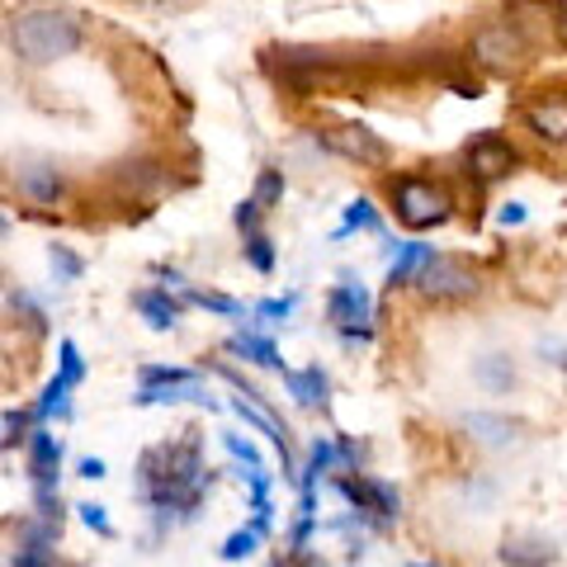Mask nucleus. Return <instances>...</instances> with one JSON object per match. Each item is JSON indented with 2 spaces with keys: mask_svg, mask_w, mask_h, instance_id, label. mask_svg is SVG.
Wrapping results in <instances>:
<instances>
[{
  "mask_svg": "<svg viewBox=\"0 0 567 567\" xmlns=\"http://www.w3.org/2000/svg\"><path fill=\"white\" fill-rule=\"evenodd\" d=\"M213 487V473L204 468L199 445L181 440V445H156L142 454L137 464V496L156 511H189L204 502V492Z\"/></svg>",
  "mask_w": 567,
  "mask_h": 567,
  "instance_id": "nucleus-1",
  "label": "nucleus"
},
{
  "mask_svg": "<svg viewBox=\"0 0 567 567\" xmlns=\"http://www.w3.org/2000/svg\"><path fill=\"white\" fill-rule=\"evenodd\" d=\"M81 48V24L66 10H24L10 20V52L24 66L62 62Z\"/></svg>",
  "mask_w": 567,
  "mask_h": 567,
  "instance_id": "nucleus-2",
  "label": "nucleus"
},
{
  "mask_svg": "<svg viewBox=\"0 0 567 567\" xmlns=\"http://www.w3.org/2000/svg\"><path fill=\"white\" fill-rule=\"evenodd\" d=\"M393 208L412 233H425V227H440L454 213V194L425 181V175H402V181H393Z\"/></svg>",
  "mask_w": 567,
  "mask_h": 567,
  "instance_id": "nucleus-3",
  "label": "nucleus"
},
{
  "mask_svg": "<svg viewBox=\"0 0 567 567\" xmlns=\"http://www.w3.org/2000/svg\"><path fill=\"white\" fill-rule=\"evenodd\" d=\"M468 52H473V62L483 66V71H492V76H516V71L529 62V39L516 29V24H483L473 33V43H468Z\"/></svg>",
  "mask_w": 567,
  "mask_h": 567,
  "instance_id": "nucleus-4",
  "label": "nucleus"
},
{
  "mask_svg": "<svg viewBox=\"0 0 567 567\" xmlns=\"http://www.w3.org/2000/svg\"><path fill=\"white\" fill-rule=\"evenodd\" d=\"M416 289H421L425 298H435V303H464V298H473L477 289H483V279H477V270H468L464 260L435 256V260L416 275Z\"/></svg>",
  "mask_w": 567,
  "mask_h": 567,
  "instance_id": "nucleus-5",
  "label": "nucleus"
},
{
  "mask_svg": "<svg viewBox=\"0 0 567 567\" xmlns=\"http://www.w3.org/2000/svg\"><path fill=\"white\" fill-rule=\"evenodd\" d=\"M322 147L336 152L341 162H354V166H369V171H379L393 162V152H388V142L374 133V128H364V123H336V128L322 133Z\"/></svg>",
  "mask_w": 567,
  "mask_h": 567,
  "instance_id": "nucleus-6",
  "label": "nucleus"
},
{
  "mask_svg": "<svg viewBox=\"0 0 567 567\" xmlns=\"http://www.w3.org/2000/svg\"><path fill=\"white\" fill-rule=\"evenodd\" d=\"M327 317L336 327H341L350 341H369V317H374V298H369V289L364 284H354V279H341L331 289V298H327Z\"/></svg>",
  "mask_w": 567,
  "mask_h": 567,
  "instance_id": "nucleus-7",
  "label": "nucleus"
},
{
  "mask_svg": "<svg viewBox=\"0 0 567 567\" xmlns=\"http://www.w3.org/2000/svg\"><path fill=\"white\" fill-rule=\"evenodd\" d=\"M464 162H468V171L477 175V181H506L511 171H516V147H511L506 137H496V133H483V137H473L468 142V152H464Z\"/></svg>",
  "mask_w": 567,
  "mask_h": 567,
  "instance_id": "nucleus-8",
  "label": "nucleus"
},
{
  "mask_svg": "<svg viewBox=\"0 0 567 567\" xmlns=\"http://www.w3.org/2000/svg\"><path fill=\"white\" fill-rule=\"evenodd\" d=\"M175 402H194V406L218 412V398L199 383V374L194 379H171V383H142L137 398H133V406H175Z\"/></svg>",
  "mask_w": 567,
  "mask_h": 567,
  "instance_id": "nucleus-9",
  "label": "nucleus"
},
{
  "mask_svg": "<svg viewBox=\"0 0 567 567\" xmlns=\"http://www.w3.org/2000/svg\"><path fill=\"white\" fill-rule=\"evenodd\" d=\"M341 496L350 506H360V511H374L379 520H393L398 511H402V496L388 487V483H379V477H341Z\"/></svg>",
  "mask_w": 567,
  "mask_h": 567,
  "instance_id": "nucleus-10",
  "label": "nucleus"
},
{
  "mask_svg": "<svg viewBox=\"0 0 567 567\" xmlns=\"http://www.w3.org/2000/svg\"><path fill=\"white\" fill-rule=\"evenodd\" d=\"M502 563L506 567H554L558 563V544L544 535H511L502 544Z\"/></svg>",
  "mask_w": 567,
  "mask_h": 567,
  "instance_id": "nucleus-11",
  "label": "nucleus"
},
{
  "mask_svg": "<svg viewBox=\"0 0 567 567\" xmlns=\"http://www.w3.org/2000/svg\"><path fill=\"white\" fill-rule=\"evenodd\" d=\"M58 464H62L58 435L33 431L29 435V477H33V487H58Z\"/></svg>",
  "mask_w": 567,
  "mask_h": 567,
  "instance_id": "nucleus-12",
  "label": "nucleus"
},
{
  "mask_svg": "<svg viewBox=\"0 0 567 567\" xmlns=\"http://www.w3.org/2000/svg\"><path fill=\"white\" fill-rule=\"evenodd\" d=\"M14 185H20V194H24V199H33V204H58L62 194H66L62 171H58V166H43V162L20 166V175H14Z\"/></svg>",
  "mask_w": 567,
  "mask_h": 567,
  "instance_id": "nucleus-13",
  "label": "nucleus"
},
{
  "mask_svg": "<svg viewBox=\"0 0 567 567\" xmlns=\"http://www.w3.org/2000/svg\"><path fill=\"white\" fill-rule=\"evenodd\" d=\"M233 412L246 421V425H256L260 435H270V445L279 450V458H284V468H289V431L270 416V406H260V402H251V398H237L233 402Z\"/></svg>",
  "mask_w": 567,
  "mask_h": 567,
  "instance_id": "nucleus-14",
  "label": "nucleus"
},
{
  "mask_svg": "<svg viewBox=\"0 0 567 567\" xmlns=\"http://www.w3.org/2000/svg\"><path fill=\"white\" fill-rule=\"evenodd\" d=\"M284 388H289V398L298 406H327V374H322V364H312V369H284Z\"/></svg>",
  "mask_w": 567,
  "mask_h": 567,
  "instance_id": "nucleus-15",
  "label": "nucleus"
},
{
  "mask_svg": "<svg viewBox=\"0 0 567 567\" xmlns=\"http://www.w3.org/2000/svg\"><path fill=\"white\" fill-rule=\"evenodd\" d=\"M525 123L544 142H567V100H539V104H529Z\"/></svg>",
  "mask_w": 567,
  "mask_h": 567,
  "instance_id": "nucleus-16",
  "label": "nucleus"
},
{
  "mask_svg": "<svg viewBox=\"0 0 567 567\" xmlns=\"http://www.w3.org/2000/svg\"><path fill=\"white\" fill-rule=\"evenodd\" d=\"M464 431L477 440V445L502 450V445H511V440H516L520 425L506 421V416H492V412H468V416H464Z\"/></svg>",
  "mask_w": 567,
  "mask_h": 567,
  "instance_id": "nucleus-17",
  "label": "nucleus"
},
{
  "mask_svg": "<svg viewBox=\"0 0 567 567\" xmlns=\"http://www.w3.org/2000/svg\"><path fill=\"white\" fill-rule=\"evenodd\" d=\"M431 260H435V246H425V241H402L393 270H388V284H416V275H421Z\"/></svg>",
  "mask_w": 567,
  "mask_h": 567,
  "instance_id": "nucleus-18",
  "label": "nucleus"
},
{
  "mask_svg": "<svg viewBox=\"0 0 567 567\" xmlns=\"http://www.w3.org/2000/svg\"><path fill=\"white\" fill-rule=\"evenodd\" d=\"M133 303H137V312H142V317H147V327H152V331H171L175 322H181V303H175L171 293L142 289V293L133 298Z\"/></svg>",
  "mask_w": 567,
  "mask_h": 567,
  "instance_id": "nucleus-19",
  "label": "nucleus"
},
{
  "mask_svg": "<svg viewBox=\"0 0 567 567\" xmlns=\"http://www.w3.org/2000/svg\"><path fill=\"white\" fill-rule=\"evenodd\" d=\"M473 374L487 393H511V388H516V364H511V354H483V360L473 364Z\"/></svg>",
  "mask_w": 567,
  "mask_h": 567,
  "instance_id": "nucleus-20",
  "label": "nucleus"
},
{
  "mask_svg": "<svg viewBox=\"0 0 567 567\" xmlns=\"http://www.w3.org/2000/svg\"><path fill=\"white\" fill-rule=\"evenodd\" d=\"M227 350L233 354H241V360H251V364H265V369H279L284 360H279V350H275V341H265V336H233L227 341Z\"/></svg>",
  "mask_w": 567,
  "mask_h": 567,
  "instance_id": "nucleus-21",
  "label": "nucleus"
},
{
  "mask_svg": "<svg viewBox=\"0 0 567 567\" xmlns=\"http://www.w3.org/2000/svg\"><path fill=\"white\" fill-rule=\"evenodd\" d=\"M346 233H383L379 208L369 204V199H350V204H346V223L336 227V237H346Z\"/></svg>",
  "mask_w": 567,
  "mask_h": 567,
  "instance_id": "nucleus-22",
  "label": "nucleus"
},
{
  "mask_svg": "<svg viewBox=\"0 0 567 567\" xmlns=\"http://www.w3.org/2000/svg\"><path fill=\"white\" fill-rule=\"evenodd\" d=\"M185 303L208 308V312H223V317H246V308L237 303V298H227V293H208V289H194V284H185Z\"/></svg>",
  "mask_w": 567,
  "mask_h": 567,
  "instance_id": "nucleus-23",
  "label": "nucleus"
},
{
  "mask_svg": "<svg viewBox=\"0 0 567 567\" xmlns=\"http://www.w3.org/2000/svg\"><path fill=\"white\" fill-rule=\"evenodd\" d=\"M260 539H265V529H237V535H227V544H223V563H241V558H251L256 548H260Z\"/></svg>",
  "mask_w": 567,
  "mask_h": 567,
  "instance_id": "nucleus-24",
  "label": "nucleus"
},
{
  "mask_svg": "<svg viewBox=\"0 0 567 567\" xmlns=\"http://www.w3.org/2000/svg\"><path fill=\"white\" fill-rule=\"evenodd\" d=\"M71 388H76V383H66V379L58 374V379L43 388V398H39V406H33V416H39V421H48L52 412H62V416H66V393H71Z\"/></svg>",
  "mask_w": 567,
  "mask_h": 567,
  "instance_id": "nucleus-25",
  "label": "nucleus"
},
{
  "mask_svg": "<svg viewBox=\"0 0 567 567\" xmlns=\"http://www.w3.org/2000/svg\"><path fill=\"white\" fill-rule=\"evenodd\" d=\"M246 260H251V270H260V275H270L275 270V241L260 233H246Z\"/></svg>",
  "mask_w": 567,
  "mask_h": 567,
  "instance_id": "nucleus-26",
  "label": "nucleus"
},
{
  "mask_svg": "<svg viewBox=\"0 0 567 567\" xmlns=\"http://www.w3.org/2000/svg\"><path fill=\"white\" fill-rule=\"evenodd\" d=\"M48 260H52V275H58L62 284H76L81 275H85V265H81V256H71L66 246H52L48 251Z\"/></svg>",
  "mask_w": 567,
  "mask_h": 567,
  "instance_id": "nucleus-27",
  "label": "nucleus"
},
{
  "mask_svg": "<svg viewBox=\"0 0 567 567\" xmlns=\"http://www.w3.org/2000/svg\"><path fill=\"white\" fill-rule=\"evenodd\" d=\"M10 308H14V312H24V322H29L33 331H48V317L39 312V303H33L24 289H10Z\"/></svg>",
  "mask_w": 567,
  "mask_h": 567,
  "instance_id": "nucleus-28",
  "label": "nucleus"
},
{
  "mask_svg": "<svg viewBox=\"0 0 567 567\" xmlns=\"http://www.w3.org/2000/svg\"><path fill=\"white\" fill-rule=\"evenodd\" d=\"M256 199H260V204H279V199H284V171H260Z\"/></svg>",
  "mask_w": 567,
  "mask_h": 567,
  "instance_id": "nucleus-29",
  "label": "nucleus"
},
{
  "mask_svg": "<svg viewBox=\"0 0 567 567\" xmlns=\"http://www.w3.org/2000/svg\"><path fill=\"white\" fill-rule=\"evenodd\" d=\"M171 379H194V369H181V364H142V383H171Z\"/></svg>",
  "mask_w": 567,
  "mask_h": 567,
  "instance_id": "nucleus-30",
  "label": "nucleus"
},
{
  "mask_svg": "<svg viewBox=\"0 0 567 567\" xmlns=\"http://www.w3.org/2000/svg\"><path fill=\"white\" fill-rule=\"evenodd\" d=\"M223 445H227V454H233L237 464H246V468H265V464H260V454H256L251 445H246L241 435H223Z\"/></svg>",
  "mask_w": 567,
  "mask_h": 567,
  "instance_id": "nucleus-31",
  "label": "nucleus"
},
{
  "mask_svg": "<svg viewBox=\"0 0 567 567\" xmlns=\"http://www.w3.org/2000/svg\"><path fill=\"white\" fill-rule=\"evenodd\" d=\"M76 511H81V520H85V525H91V529H95V535H104V539H110V535H114V525H110V516H104V506H95V502H81Z\"/></svg>",
  "mask_w": 567,
  "mask_h": 567,
  "instance_id": "nucleus-32",
  "label": "nucleus"
},
{
  "mask_svg": "<svg viewBox=\"0 0 567 567\" xmlns=\"http://www.w3.org/2000/svg\"><path fill=\"white\" fill-rule=\"evenodd\" d=\"M24 431H29V416H20V412H6V435H0V445L6 450H14L24 440Z\"/></svg>",
  "mask_w": 567,
  "mask_h": 567,
  "instance_id": "nucleus-33",
  "label": "nucleus"
},
{
  "mask_svg": "<svg viewBox=\"0 0 567 567\" xmlns=\"http://www.w3.org/2000/svg\"><path fill=\"white\" fill-rule=\"evenodd\" d=\"M293 303H298V293H289V298H270V303H260V308H256V317H270V322H284V317L293 312Z\"/></svg>",
  "mask_w": 567,
  "mask_h": 567,
  "instance_id": "nucleus-34",
  "label": "nucleus"
},
{
  "mask_svg": "<svg viewBox=\"0 0 567 567\" xmlns=\"http://www.w3.org/2000/svg\"><path fill=\"white\" fill-rule=\"evenodd\" d=\"M260 199H246V204H237V227L241 233H256V223H260Z\"/></svg>",
  "mask_w": 567,
  "mask_h": 567,
  "instance_id": "nucleus-35",
  "label": "nucleus"
},
{
  "mask_svg": "<svg viewBox=\"0 0 567 567\" xmlns=\"http://www.w3.org/2000/svg\"><path fill=\"white\" fill-rule=\"evenodd\" d=\"M496 218H502V227H520V223H525V204L511 199V204H502V213H496Z\"/></svg>",
  "mask_w": 567,
  "mask_h": 567,
  "instance_id": "nucleus-36",
  "label": "nucleus"
},
{
  "mask_svg": "<svg viewBox=\"0 0 567 567\" xmlns=\"http://www.w3.org/2000/svg\"><path fill=\"white\" fill-rule=\"evenodd\" d=\"M81 477H104V458H81Z\"/></svg>",
  "mask_w": 567,
  "mask_h": 567,
  "instance_id": "nucleus-37",
  "label": "nucleus"
},
{
  "mask_svg": "<svg viewBox=\"0 0 567 567\" xmlns=\"http://www.w3.org/2000/svg\"><path fill=\"white\" fill-rule=\"evenodd\" d=\"M554 24H558V33H563V43H567V0H558V6H554Z\"/></svg>",
  "mask_w": 567,
  "mask_h": 567,
  "instance_id": "nucleus-38",
  "label": "nucleus"
},
{
  "mask_svg": "<svg viewBox=\"0 0 567 567\" xmlns=\"http://www.w3.org/2000/svg\"><path fill=\"white\" fill-rule=\"evenodd\" d=\"M412 567H435V563H412Z\"/></svg>",
  "mask_w": 567,
  "mask_h": 567,
  "instance_id": "nucleus-39",
  "label": "nucleus"
}]
</instances>
